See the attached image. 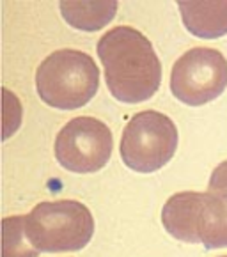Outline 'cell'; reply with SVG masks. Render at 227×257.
Segmentation results:
<instances>
[{
  "instance_id": "cell-1",
  "label": "cell",
  "mask_w": 227,
  "mask_h": 257,
  "mask_svg": "<svg viewBox=\"0 0 227 257\" xmlns=\"http://www.w3.org/2000/svg\"><path fill=\"white\" fill-rule=\"evenodd\" d=\"M106 87L121 103L148 101L162 85V62L151 41L133 27L119 25L96 45Z\"/></svg>"
},
{
  "instance_id": "cell-2",
  "label": "cell",
  "mask_w": 227,
  "mask_h": 257,
  "mask_svg": "<svg viewBox=\"0 0 227 257\" xmlns=\"http://www.w3.org/2000/svg\"><path fill=\"white\" fill-rule=\"evenodd\" d=\"M36 89L48 106L76 110L87 105L99 89V68L85 52L62 48L38 66Z\"/></svg>"
},
{
  "instance_id": "cell-3",
  "label": "cell",
  "mask_w": 227,
  "mask_h": 257,
  "mask_svg": "<svg viewBox=\"0 0 227 257\" xmlns=\"http://www.w3.org/2000/svg\"><path fill=\"white\" fill-rule=\"evenodd\" d=\"M25 231L39 252H78L92 239L94 218L78 201L39 202L25 215Z\"/></svg>"
},
{
  "instance_id": "cell-4",
  "label": "cell",
  "mask_w": 227,
  "mask_h": 257,
  "mask_svg": "<svg viewBox=\"0 0 227 257\" xmlns=\"http://www.w3.org/2000/svg\"><path fill=\"white\" fill-rule=\"evenodd\" d=\"M178 140V128L169 115L156 110H144L126 122L119 153L128 169L151 174L172 160Z\"/></svg>"
},
{
  "instance_id": "cell-5",
  "label": "cell",
  "mask_w": 227,
  "mask_h": 257,
  "mask_svg": "<svg viewBox=\"0 0 227 257\" xmlns=\"http://www.w3.org/2000/svg\"><path fill=\"white\" fill-rule=\"evenodd\" d=\"M227 89V59L215 48L197 46L185 52L170 71V92L188 106L216 99Z\"/></svg>"
},
{
  "instance_id": "cell-6",
  "label": "cell",
  "mask_w": 227,
  "mask_h": 257,
  "mask_svg": "<svg viewBox=\"0 0 227 257\" xmlns=\"http://www.w3.org/2000/svg\"><path fill=\"white\" fill-rule=\"evenodd\" d=\"M113 139L110 128L96 117L71 119L55 137V158L59 165L75 174H92L108 163Z\"/></svg>"
},
{
  "instance_id": "cell-7",
  "label": "cell",
  "mask_w": 227,
  "mask_h": 257,
  "mask_svg": "<svg viewBox=\"0 0 227 257\" xmlns=\"http://www.w3.org/2000/svg\"><path fill=\"white\" fill-rule=\"evenodd\" d=\"M202 197L199 192L174 193L162 209V223L170 236L179 241L201 243L199 222H201Z\"/></svg>"
},
{
  "instance_id": "cell-8",
  "label": "cell",
  "mask_w": 227,
  "mask_h": 257,
  "mask_svg": "<svg viewBox=\"0 0 227 257\" xmlns=\"http://www.w3.org/2000/svg\"><path fill=\"white\" fill-rule=\"evenodd\" d=\"M178 9L185 29L195 38L218 39L227 34V0L192 2L179 0Z\"/></svg>"
},
{
  "instance_id": "cell-9",
  "label": "cell",
  "mask_w": 227,
  "mask_h": 257,
  "mask_svg": "<svg viewBox=\"0 0 227 257\" xmlns=\"http://www.w3.org/2000/svg\"><path fill=\"white\" fill-rule=\"evenodd\" d=\"M199 238L208 250L227 246V192H204Z\"/></svg>"
},
{
  "instance_id": "cell-10",
  "label": "cell",
  "mask_w": 227,
  "mask_h": 257,
  "mask_svg": "<svg viewBox=\"0 0 227 257\" xmlns=\"http://www.w3.org/2000/svg\"><path fill=\"white\" fill-rule=\"evenodd\" d=\"M59 9L68 25L82 32H96L108 25L118 13L116 0H103V2H76V0H62Z\"/></svg>"
},
{
  "instance_id": "cell-11",
  "label": "cell",
  "mask_w": 227,
  "mask_h": 257,
  "mask_svg": "<svg viewBox=\"0 0 227 257\" xmlns=\"http://www.w3.org/2000/svg\"><path fill=\"white\" fill-rule=\"evenodd\" d=\"M2 257H38L39 250L27 238L25 215L6 216L2 220Z\"/></svg>"
},
{
  "instance_id": "cell-12",
  "label": "cell",
  "mask_w": 227,
  "mask_h": 257,
  "mask_svg": "<svg viewBox=\"0 0 227 257\" xmlns=\"http://www.w3.org/2000/svg\"><path fill=\"white\" fill-rule=\"evenodd\" d=\"M208 192H227V160L213 169L209 176Z\"/></svg>"
},
{
  "instance_id": "cell-13",
  "label": "cell",
  "mask_w": 227,
  "mask_h": 257,
  "mask_svg": "<svg viewBox=\"0 0 227 257\" xmlns=\"http://www.w3.org/2000/svg\"><path fill=\"white\" fill-rule=\"evenodd\" d=\"M220 257H227V255H220Z\"/></svg>"
}]
</instances>
